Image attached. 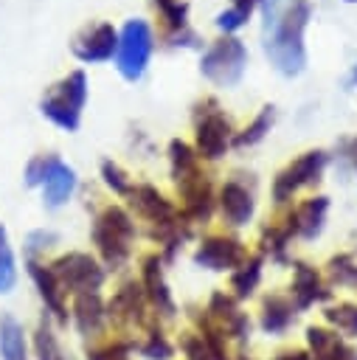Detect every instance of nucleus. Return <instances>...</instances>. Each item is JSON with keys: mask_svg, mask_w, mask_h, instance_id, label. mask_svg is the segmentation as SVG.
<instances>
[{"mask_svg": "<svg viewBox=\"0 0 357 360\" xmlns=\"http://www.w3.org/2000/svg\"><path fill=\"white\" fill-rule=\"evenodd\" d=\"M264 14V53L273 68L284 76H298L306 68L304 28L309 20L306 0H261Z\"/></svg>", "mask_w": 357, "mask_h": 360, "instance_id": "nucleus-1", "label": "nucleus"}, {"mask_svg": "<svg viewBox=\"0 0 357 360\" xmlns=\"http://www.w3.org/2000/svg\"><path fill=\"white\" fill-rule=\"evenodd\" d=\"M169 158H171V177L177 183V191L183 197L180 217L183 222H202L214 211V191L208 174L200 172L197 155L188 143L171 141L169 143Z\"/></svg>", "mask_w": 357, "mask_h": 360, "instance_id": "nucleus-2", "label": "nucleus"}, {"mask_svg": "<svg viewBox=\"0 0 357 360\" xmlns=\"http://www.w3.org/2000/svg\"><path fill=\"white\" fill-rule=\"evenodd\" d=\"M132 236H135L132 217L121 205H107L98 211L93 222V242L110 267H121L129 259Z\"/></svg>", "mask_w": 357, "mask_h": 360, "instance_id": "nucleus-3", "label": "nucleus"}, {"mask_svg": "<svg viewBox=\"0 0 357 360\" xmlns=\"http://www.w3.org/2000/svg\"><path fill=\"white\" fill-rule=\"evenodd\" d=\"M84 101H87V76L84 70H73L45 93V98L39 101V110L59 129L73 132L79 127Z\"/></svg>", "mask_w": 357, "mask_h": 360, "instance_id": "nucleus-4", "label": "nucleus"}, {"mask_svg": "<svg viewBox=\"0 0 357 360\" xmlns=\"http://www.w3.org/2000/svg\"><path fill=\"white\" fill-rule=\"evenodd\" d=\"M247 65V51L236 37H222L216 39L200 59V70L208 82L219 87H233L239 84L242 73Z\"/></svg>", "mask_w": 357, "mask_h": 360, "instance_id": "nucleus-5", "label": "nucleus"}, {"mask_svg": "<svg viewBox=\"0 0 357 360\" xmlns=\"http://www.w3.org/2000/svg\"><path fill=\"white\" fill-rule=\"evenodd\" d=\"M51 270L62 287V292L84 295V292H98L104 284V267L90 256V253H65L56 262H51Z\"/></svg>", "mask_w": 357, "mask_h": 360, "instance_id": "nucleus-6", "label": "nucleus"}, {"mask_svg": "<svg viewBox=\"0 0 357 360\" xmlns=\"http://www.w3.org/2000/svg\"><path fill=\"white\" fill-rule=\"evenodd\" d=\"M152 53V31L143 20H126L118 37V51H115V65L126 82H138L149 65Z\"/></svg>", "mask_w": 357, "mask_h": 360, "instance_id": "nucleus-7", "label": "nucleus"}, {"mask_svg": "<svg viewBox=\"0 0 357 360\" xmlns=\"http://www.w3.org/2000/svg\"><path fill=\"white\" fill-rule=\"evenodd\" d=\"M323 169H326V152L309 149V152L298 155L292 163H287L275 174V180H273V200L275 202H287L298 188H304L309 183H318Z\"/></svg>", "mask_w": 357, "mask_h": 360, "instance_id": "nucleus-8", "label": "nucleus"}, {"mask_svg": "<svg viewBox=\"0 0 357 360\" xmlns=\"http://www.w3.org/2000/svg\"><path fill=\"white\" fill-rule=\"evenodd\" d=\"M194 262L200 267H205V270H214V273L236 270V267H242L247 262V250L233 236H208L194 250Z\"/></svg>", "mask_w": 357, "mask_h": 360, "instance_id": "nucleus-9", "label": "nucleus"}, {"mask_svg": "<svg viewBox=\"0 0 357 360\" xmlns=\"http://www.w3.org/2000/svg\"><path fill=\"white\" fill-rule=\"evenodd\" d=\"M205 321L228 340H247L250 335V318L239 309L236 298L233 295H225V292H214L211 301H208V309H205Z\"/></svg>", "mask_w": 357, "mask_h": 360, "instance_id": "nucleus-10", "label": "nucleus"}, {"mask_svg": "<svg viewBox=\"0 0 357 360\" xmlns=\"http://www.w3.org/2000/svg\"><path fill=\"white\" fill-rule=\"evenodd\" d=\"M231 143V124L219 110H205L197 118V155L205 160H216L225 155Z\"/></svg>", "mask_w": 357, "mask_h": 360, "instance_id": "nucleus-11", "label": "nucleus"}, {"mask_svg": "<svg viewBox=\"0 0 357 360\" xmlns=\"http://www.w3.org/2000/svg\"><path fill=\"white\" fill-rule=\"evenodd\" d=\"M70 48H73V56L82 62H107L118 51V34L110 22H98L76 34Z\"/></svg>", "mask_w": 357, "mask_h": 360, "instance_id": "nucleus-12", "label": "nucleus"}, {"mask_svg": "<svg viewBox=\"0 0 357 360\" xmlns=\"http://www.w3.org/2000/svg\"><path fill=\"white\" fill-rule=\"evenodd\" d=\"M39 186H42L45 205H48V208H59V205H65V202L73 197V191H76V172H73V166H67L62 158L48 155V160H45V174H42V180H39Z\"/></svg>", "mask_w": 357, "mask_h": 360, "instance_id": "nucleus-13", "label": "nucleus"}, {"mask_svg": "<svg viewBox=\"0 0 357 360\" xmlns=\"http://www.w3.org/2000/svg\"><path fill=\"white\" fill-rule=\"evenodd\" d=\"M141 287H143V295H146V304L155 309V315H163L169 318L174 312V301H171V292H169V284L163 278V267H160V256H146L141 262Z\"/></svg>", "mask_w": 357, "mask_h": 360, "instance_id": "nucleus-14", "label": "nucleus"}, {"mask_svg": "<svg viewBox=\"0 0 357 360\" xmlns=\"http://www.w3.org/2000/svg\"><path fill=\"white\" fill-rule=\"evenodd\" d=\"M25 264H28L31 281H34L37 290H39L42 304L48 307V312H51L59 323H65V321H67V304H65V292H62V287H59V281H56L51 264H39L37 259H25Z\"/></svg>", "mask_w": 357, "mask_h": 360, "instance_id": "nucleus-15", "label": "nucleus"}, {"mask_svg": "<svg viewBox=\"0 0 357 360\" xmlns=\"http://www.w3.org/2000/svg\"><path fill=\"white\" fill-rule=\"evenodd\" d=\"M329 298V290L320 278V273L304 262L292 264V284H290V301L295 309H309L312 304Z\"/></svg>", "mask_w": 357, "mask_h": 360, "instance_id": "nucleus-16", "label": "nucleus"}, {"mask_svg": "<svg viewBox=\"0 0 357 360\" xmlns=\"http://www.w3.org/2000/svg\"><path fill=\"white\" fill-rule=\"evenodd\" d=\"M146 295L141 281H126L107 304V318L115 323H143L146 321Z\"/></svg>", "mask_w": 357, "mask_h": 360, "instance_id": "nucleus-17", "label": "nucleus"}, {"mask_svg": "<svg viewBox=\"0 0 357 360\" xmlns=\"http://www.w3.org/2000/svg\"><path fill=\"white\" fill-rule=\"evenodd\" d=\"M306 352L312 360H357V352L329 326H306Z\"/></svg>", "mask_w": 357, "mask_h": 360, "instance_id": "nucleus-18", "label": "nucleus"}, {"mask_svg": "<svg viewBox=\"0 0 357 360\" xmlns=\"http://www.w3.org/2000/svg\"><path fill=\"white\" fill-rule=\"evenodd\" d=\"M219 211H222L228 225H233V228L247 225L253 219V211H256L253 194L239 180H228L219 191Z\"/></svg>", "mask_w": 357, "mask_h": 360, "instance_id": "nucleus-19", "label": "nucleus"}, {"mask_svg": "<svg viewBox=\"0 0 357 360\" xmlns=\"http://www.w3.org/2000/svg\"><path fill=\"white\" fill-rule=\"evenodd\" d=\"M326 211H329V200L326 197H312V200H304L301 205H295V211L287 217V225H290L292 236L315 239L323 231Z\"/></svg>", "mask_w": 357, "mask_h": 360, "instance_id": "nucleus-20", "label": "nucleus"}, {"mask_svg": "<svg viewBox=\"0 0 357 360\" xmlns=\"http://www.w3.org/2000/svg\"><path fill=\"white\" fill-rule=\"evenodd\" d=\"M73 323L79 329V335L84 338H98L107 321V307L101 301L98 292H84V295H73Z\"/></svg>", "mask_w": 357, "mask_h": 360, "instance_id": "nucleus-21", "label": "nucleus"}, {"mask_svg": "<svg viewBox=\"0 0 357 360\" xmlns=\"http://www.w3.org/2000/svg\"><path fill=\"white\" fill-rule=\"evenodd\" d=\"M292 318H295V307H292L290 298H284V295H267L261 301V312H259L261 332H267V335H284L290 329Z\"/></svg>", "mask_w": 357, "mask_h": 360, "instance_id": "nucleus-22", "label": "nucleus"}, {"mask_svg": "<svg viewBox=\"0 0 357 360\" xmlns=\"http://www.w3.org/2000/svg\"><path fill=\"white\" fill-rule=\"evenodd\" d=\"M0 357L3 360H28L25 332L14 315H0Z\"/></svg>", "mask_w": 357, "mask_h": 360, "instance_id": "nucleus-23", "label": "nucleus"}, {"mask_svg": "<svg viewBox=\"0 0 357 360\" xmlns=\"http://www.w3.org/2000/svg\"><path fill=\"white\" fill-rule=\"evenodd\" d=\"M259 281H261V256H247V262L231 273L233 298H247V295H253V290L259 287Z\"/></svg>", "mask_w": 357, "mask_h": 360, "instance_id": "nucleus-24", "label": "nucleus"}, {"mask_svg": "<svg viewBox=\"0 0 357 360\" xmlns=\"http://www.w3.org/2000/svg\"><path fill=\"white\" fill-rule=\"evenodd\" d=\"M323 318H326L329 329H335L337 335H343V338H357V304L343 301V304L326 307V309H323Z\"/></svg>", "mask_w": 357, "mask_h": 360, "instance_id": "nucleus-25", "label": "nucleus"}, {"mask_svg": "<svg viewBox=\"0 0 357 360\" xmlns=\"http://www.w3.org/2000/svg\"><path fill=\"white\" fill-rule=\"evenodd\" d=\"M34 354L39 360H70L65 352H62V343L59 338L51 332L48 321H39L37 332H34Z\"/></svg>", "mask_w": 357, "mask_h": 360, "instance_id": "nucleus-26", "label": "nucleus"}, {"mask_svg": "<svg viewBox=\"0 0 357 360\" xmlns=\"http://www.w3.org/2000/svg\"><path fill=\"white\" fill-rule=\"evenodd\" d=\"M17 284V262H14V250L8 242V231L6 225H0V295L11 292Z\"/></svg>", "mask_w": 357, "mask_h": 360, "instance_id": "nucleus-27", "label": "nucleus"}, {"mask_svg": "<svg viewBox=\"0 0 357 360\" xmlns=\"http://www.w3.org/2000/svg\"><path fill=\"white\" fill-rule=\"evenodd\" d=\"M138 352L143 360H171L174 357V346L160 329H149L143 343L138 346Z\"/></svg>", "mask_w": 357, "mask_h": 360, "instance_id": "nucleus-28", "label": "nucleus"}, {"mask_svg": "<svg viewBox=\"0 0 357 360\" xmlns=\"http://www.w3.org/2000/svg\"><path fill=\"white\" fill-rule=\"evenodd\" d=\"M273 118H275L273 107H264V110L253 118V124H250V127H245V132H239V135L233 138V143H236V146H253V143H259V141L270 132Z\"/></svg>", "mask_w": 357, "mask_h": 360, "instance_id": "nucleus-29", "label": "nucleus"}, {"mask_svg": "<svg viewBox=\"0 0 357 360\" xmlns=\"http://www.w3.org/2000/svg\"><path fill=\"white\" fill-rule=\"evenodd\" d=\"M253 3H256V0H233V6L225 8V11L216 17V28H222V31H236V28H242L245 20H247L250 11H253Z\"/></svg>", "mask_w": 357, "mask_h": 360, "instance_id": "nucleus-30", "label": "nucleus"}, {"mask_svg": "<svg viewBox=\"0 0 357 360\" xmlns=\"http://www.w3.org/2000/svg\"><path fill=\"white\" fill-rule=\"evenodd\" d=\"M329 276L335 284H343V287H354L357 290V262L351 256H335L329 262Z\"/></svg>", "mask_w": 357, "mask_h": 360, "instance_id": "nucleus-31", "label": "nucleus"}, {"mask_svg": "<svg viewBox=\"0 0 357 360\" xmlns=\"http://www.w3.org/2000/svg\"><path fill=\"white\" fill-rule=\"evenodd\" d=\"M132 346L126 340H107L87 349V360H129Z\"/></svg>", "mask_w": 357, "mask_h": 360, "instance_id": "nucleus-32", "label": "nucleus"}, {"mask_svg": "<svg viewBox=\"0 0 357 360\" xmlns=\"http://www.w3.org/2000/svg\"><path fill=\"white\" fill-rule=\"evenodd\" d=\"M101 177H104V183H107V188H112L115 194H129V188H132L126 172H124L118 163H112V160H104V163H101Z\"/></svg>", "mask_w": 357, "mask_h": 360, "instance_id": "nucleus-33", "label": "nucleus"}, {"mask_svg": "<svg viewBox=\"0 0 357 360\" xmlns=\"http://www.w3.org/2000/svg\"><path fill=\"white\" fill-rule=\"evenodd\" d=\"M53 242H56V233L53 231H31L25 236V259H37V253L45 250V248H51Z\"/></svg>", "mask_w": 357, "mask_h": 360, "instance_id": "nucleus-34", "label": "nucleus"}, {"mask_svg": "<svg viewBox=\"0 0 357 360\" xmlns=\"http://www.w3.org/2000/svg\"><path fill=\"white\" fill-rule=\"evenodd\" d=\"M155 3L171 28H186V3L183 0H155Z\"/></svg>", "mask_w": 357, "mask_h": 360, "instance_id": "nucleus-35", "label": "nucleus"}, {"mask_svg": "<svg viewBox=\"0 0 357 360\" xmlns=\"http://www.w3.org/2000/svg\"><path fill=\"white\" fill-rule=\"evenodd\" d=\"M275 360H312V357H309V352H304V349H287V352H281Z\"/></svg>", "mask_w": 357, "mask_h": 360, "instance_id": "nucleus-36", "label": "nucleus"}, {"mask_svg": "<svg viewBox=\"0 0 357 360\" xmlns=\"http://www.w3.org/2000/svg\"><path fill=\"white\" fill-rule=\"evenodd\" d=\"M349 155H351V160H354V169H357V138L351 141V149H349Z\"/></svg>", "mask_w": 357, "mask_h": 360, "instance_id": "nucleus-37", "label": "nucleus"}, {"mask_svg": "<svg viewBox=\"0 0 357 360\" xmlns=\"http://www.w3.org/2000/svg\"><path fill=\"white\" fill-rule=\"evenodd\" d=\"M349 3H357V0H349Z\"/></svg>", "mask_w": 357, "mask_h": 360, "instance_id": "nucleus-38", "label": "nucleus"}]
</instances>
